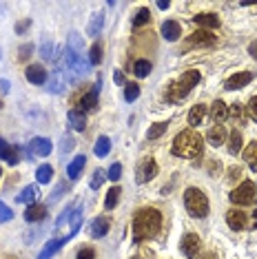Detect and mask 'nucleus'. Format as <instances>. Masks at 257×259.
<instances>
[{
  "instance_id": "1",
  "label": "nucleus",
  "mask_w": 257,
  "mask_h": 259,
  "mask_svg": "<svg viewBox=\"0 0 257 259\" xmlns=\"http://www.w3.org/2000/svg\"><path fill=\"white\" fill-rule=\"evenodd\" d=\"M162 226V215L155 208H142L138 210L133 217V239L142 241V239H151L155 237L157 231Z\"/></svg>"
},
{
  "instance_id": "2",
  "label": "nucleus",
  "mask_w": 257,
  "mask_h": 259,
  "mask_svg": "<svg viewBox=\"0 0 257 259\" xmlns=\"http://www.w3.org/2000/svg\"><path fill=\"white\" fill-rule=\"evenodd\" d=\"M173 155L178 157H186V160H193V157H200L204 151V140L197 135L195 131H182L178 138L173 140L171 146Z\"/></svg>"
},
{
  "instance_id": "3",
  "label": "nucleus",
  "mask_w": 257,
  "mask_h": 259,
  "mask_svg": "<svg viewBox=\"0 0 257 259\" xmlns=\"http://www.w3.org/2000/svg\"><path fill=\"white\" fill-rule=\"evenodd\" d=\"M200 82V71H186V73H182V78L180 80H175L171 87H168V91H166V100L171 104H175V102H180V100H184L186 96L191 93V89L193 87Z\"/></svg>"
},
{
  "instance_id": "4",
  "label": "nucleus",
  "mask_w": 257,
  "mask_h": 259,
  "mask_svg": "<svg viewBox=\"0 0 257 259\" xmlns=\"http://www.w3.org/2000/svg\"><path fill=\"white\" fill-rule=\"evenodd\" d=\"M184 206L191 217H206L208 215V199L200 188H186L184 191Z\"/></svg>"
},
{
  "instance_id": "5",
  "label": "nucleus",
  "mask_w": 257,
  "mask_h": 259,
  "mask_svg": "<svg viewBox=\"0 0 257 259\" xmlns=\"http://www.w3.org/2000/svg\"><path fill=\"white\" fill-rule=\"evenodd\" d=\"M255 191H257V186L253 184V182H242V184L231 193V202L237 204V206L253 204L255 202Z\"/></svg>"
},
{
  "instance_id": "6",
  "label": "nucleus",
  "mask_w": 257,
  "mask_h": 259,
  "mask_svg": "<svg viewBox=\"0 0 257 259\" xmlns=\"http://www.w3.org/2000/svg\"><path fill=\"white\" fill-rule=\"evenodd\" d=\"M200 246H202L200 237H197V235H193V233H189V235H184V237H182V244H180V248H182L184 257L195 259L197 252H200Z\"/></svg>"
},
{
  "instance_id": "7",
  "label": "nucleus",
  "mask_w": 257,
  "mask_h": 259,
  "mask_svg": "<svg viewBox=\"0 0 257 259\" xmlns=\"http://www.w3.org/2000/svg\"><path fill=\"white\" fill-rule=\"evenodd\" d=\"M155 173H157L155 160H153V157H147V160H142V162H140V166H138V182L142 184V182L153 180Z\"/></svg>"
},
{
  "instance_id": "8",
  "label": "nucleus",
  "mask_w": 257,
  "mask_h": 259,
  "mask_svg": "<svg viewBox=\"0 0 257 259\" xmlns=\"http://www.w3.org/2000/svg\"><path fill=\"white\" fill-rule=\"evenodd\" d=\"M215 45H218V38L208 31H197L189 38V47H215Z\"/></svg>"
},
{
  "instance_id": "9",
  "label": "nucleus",
  "mask_w": 257,
  "mask_h": 259,
  "mask_svg": "<svg viewBox=\"0 0 257 259\" xmlns=\"http://www.w3.org/2000/svg\"><path fill=\"white\" fill-rule=\"evenodd\" d=\"M250 80H253V73H248V71H244V73H235V75H231V78L224 82V89H229V91L242 89V87H246Z\"/></svg>"
},
{
  "instance_id": "10",
  "label": "nucleus",
  "mask_w": 257,
  "mask_h": 259,
  "mask_svg": "<svg viewBox=\"0 0 257 259\" xmlns=\"http://www.w3.org/2000/svg\"><path fill=\"white\" fill-rule=\"evenodd\" d=\"M31 153L33 155H40V157H47L51 151H54V144H51V140H47V138H33L31 140Z\"/></svg>"
},
{
  "instance_id": "11",
  "label": "nucleus",
  "mask_w": 257,
  "mask_h": 259,
  "mask_svg": "<svg viewBox=\"0 0 257 259\" xmlns=\"http://www.w3.org/2000/svg\"><path fill=\"white\" fill-rule=\"evenodd\" d=\"M109 226H111L109 217H96V220L91 222V237L93 239L104 237V235L109 233Z\"/></svg>"
},
{
  "instance_id": "12",
  "label": "nucleus",
  "mask_w": 257,
  "mask_h": 259,
  "mask_svg": "<svg viewBox=\"0 0 257 259\" xmlns=\"http://www.w3.org/2000/svg\"><path fill=\"white\" fill-rule=\"evenodd\" d=\"M180 33H182L180 22H175V20L162 22V36H164V40H168V42H175V40L180 38Z\"/></svg>"
},
{
  "instance_id": "13",
  "label": "nucleus",
  "mask_w": 257,
  "mask_h": 259,
  "mask_svg": "<svg viewBox=\"0 0 257 259\" xmlns=\"http://www.w3.org/2000/svg\"><path fill=\"white\" fill-rule=\"evenodd\" d=\"M27 80L31 82V84H45L47 82V78H49V75H47V71L42 67H40V64H31V67H27Z\"/></svg>"
},
{
  "instance_id": "14",
  "label": "nucleus",
  "mask_w": 257,
  "mask_h": 259,
  "mask_svg": "<svg viewBox=\"0 0 257 259\" xmlns=\"http://www.w3.org/2000/svg\"><path fill=\"white\" fill-rule=\"evenodd\" d=\"M226 222H229V226L233 228V231H244L248 220L242 210H229V213H226Z\"/></svg>"
},
{
  "instance_id": "15",
  "label": "nucleus",
  "mask_w": 257,
  "mask_h": 259,
  "mask_svg": "<svg viewBox=\"0 0 257 259\" xmlns=\"http://www.w3.org/2000/svg\"><path fill=\"white\" fill-rule=\"evenodd\" d=\"M69 241V237H62V239H51V241H47V246L42 250H40V255H38V259H51L56 255L58 250L62 248V244H67Z\"/></svg>"
},
{
  "instance_id": "16",
  "label": "nucleus",
  "mask_w": 257,
  "mask_h": 259,
  "mask_svg": "<svg viewBox=\"0 0 257 259\" xmlns=\"http://www.w3.org/2000/svg\"><path fill=\"white\" fill-rule=\"evenodd\" d=\"M206 140H208V144H213V146H222L226 142V128L222 124L211 126L208 128V133H206Z\"/></svg>"
},
{
  "instance_id": "17",
  "label": "nucleus",
  "mask_w": 257,
  "mask_h": 259,
  "mask_svg": "<svg viewBox=\"0 0 257 259\" xmlns=\"http://www.w3.org/2000/svg\"><path fill=\"white\" fill-rule=\"evenodd\" d=\"M193 22H195V25H200V27H204V29L220 27V18L215 14H197V16H193Z\"/></svg>"
},
{
  "instance_id": "18",
  "label": "nucleus",
  "mask_w": 257,
  "mask_h": 259,
  "mask_svg": "<svg viewBox=\"0 0 257 259\" xmlns=\"http://www.w3.org/2000/svg\"><path fill=\"white\" fill-rule=\"evenodd\" d=\"M69 124H71L73 131H84L87 128V117H84L82 111H78V109L69 111Z\"/></svg>"
},
{
  "instance_id": "19",
  "label": "nucleus",
  "mask_w": 257,
  "mask_h": 259,
  "mask_svg": "<svg viewBox=\"0 0 257 259\" xmlns=\"http://www.w3.org/2000/svg\"><path fill=\"white\" fill-rule=\"evenodd\" d=\"M47 217V208L42 204H31L29 208L25 210V220L27 222H40Z\"/></svg>"
},
{
  "instance_id": "20",
  "label": "nucleus",
  "mask_w": 257,
  "mask_h": 259,
  "mask_svg": "<svg viewBox=\"0 0 257 259\" xmlns=\"http://www.w3.org/2000/svg\"><path fill=\"white\" fill-rule=\"evenodd\" d=\"M96 104H98V91H89V93H84L82 98H80V102H78V111H93L96 109Z\"/></svg>"
},
{
  "instance_id": "21",
  "label": "nucleus",
  "mask_w": 257,
  "mask_h": 259,
  "mask_svg": "<svg viewBox=\"0 0 257 259\" xmlns=\"http://www.w3.org/2000/svg\"><path fill=\"white\" fill-rule=\"evenodd\" d=\"M84 164H87V157L84 155H75V160L69 164V168H67V175L71 180H78L80 173H82V168H84Z\"/></svg>"
},
{
  "instance_id": "22",
  "label": "nucleus",
  "mask_w": 257,
  "mask_h": 259,
  "mask_svg": "<svg viewBox=\"0 0 257 259\" xmlns=\"http://www.w3.org/2000/svg\"><path fill=\"white\" fill-rule=\"evenodd\" d=\"M226 115H229V109H226V104L222 102V100H215L213 107H211V120L213 122H224Z\"/></svg>"
},
{
  "instance_id": "23",
  "label": "nucleus",
  "mask_w": 257,
  "mask_h": 259,
  "mask_svg": "<svg viewBox=\"0 0 257 259\" xmlns=\"http://www.w3.org/2000/svg\"><path fill=\"white\" fill-rule=\"evenodd\" d=\"M204 115H206V107H204V104H195V107L191 109V113H189V124L191 126H200Z\"/></svg>"
},
{
  "instance_id": "24",
  "label": "nucleus",
  "mask_w": 257,
  "mask_h": 259,
  "mask_svg": "<svg viewBox=\"0 0 257 259\" xmlns=\"http://www.w3.org/2000/svg\"><path fill=\"white\" fill-rule=\"evenodd\" d=\"M47 89H49V93H62L64 91V80L58 71L47 78Z\"/></svg>"
},
{
  "instance_id": "25",
  "label": "nucleus",
  "mask_w": 257,
  "mask_h": 259,
  "mask_svg": "<svg viewBox=\"0 0 257 259\" xmlns=\"http://www.w3.org/2000/svg\"><path fill=\"white\" fill-rule=\"evenodd\" d=\"M244 160L253 170H257V142H250L246 149H244Z\"/></svg>"
},
{
  "instance_id": "26",
  "label": "nucleus",
  "mask_w": 257,
  "mask_h": 259,
  "mask_svg": "<svg viewBox=\"0 0 257 259\" xmlns=\"http://www.w3.org/2000/svg\"><path fill=\"white\" fill-rule=\"evenodd\" d=\"M36 195H38V186H25V188H22V193L18 195V202L31 206L33 199H36Z\"/></svg>"
},
{
  "instance_id": "27",
  "label": "nucleus",
  "mask_w": 257,
  "mask_h": 259,
  "mask_svg": "<svg viewBox=\"0 0 257 259\" xmlns=\"http://www.w3.org/2000/svg\"><path fill=\"white\" fill-rule=\"evenodd\" d=\"M109 151H111V140L107 138V135H102V138H98L96 146H93V153H96L98 157H104Z\"/></svg>"
},
{
  "instance_id": "28",
  "label": "nucleus",
  "mask_w": 257,
  "mask_h": 259,
  "mask_svg": "<svg viewBox=\"0 0 257 259\" xmlns=\"http://www.w3.org/2000/svg\"><path fill=\"white\" fill-rule=\"evenodd\" d=\"M166 128H168V122H155V124L147 131V138H149V140H157L160 135L166 133Z\"/></svg>"
},
{
  "instance_id": "29",
  "label": "nucleus",
  "mask_w": 257,
  "mask_h": 259,
  "mask_svg": "<svg viewBox=\"0 0 257 259\" xmlns=\"http://www.w3.org/2000/svg\"><path fill=\"white\" fill-rule=\"evenodd\" d=\"M51 175H54V168H51L49 164H42V166H38V170H36V180L40 182V184L51 182Z\"/></svg>"
},
{
  "instance_id": "30",
  "label": "nucleus",
  "mask_w": 257,
  "mask_h": 259,
  "mask_svg": "<svg viewBox=\"0 0 257 259\" xmlns=\"http://www.w3.org/2000/svg\"><path fill=\"white\" fill-rule=\"evenodd\" d=\"M229 151L233 153V155L242 151V133H239V131H233L229 135Z\"/></svg>"
},
{
  "instance_id": "31",
  "label": "nucleus",
  "mask_w": 257,
  "mask_h": 259,
  "mask_svg": "<svg viewBox=\"0 0 257 259\" xmlns=\"http://www.w3.org/2000/svg\"><path fill=\"white\" fill-rule=\"evenodd\" d=\"M120 188L115 186V188H111V191L107 193V199H104V208L111 210V208H115V204H118V199H120Z\"/></svg>"
},
{
  "instance_id": "32",
  "label": "nucleus",
  "mask_w": 257,
  "mask_h": 259,
  "mask_svg": "<svg viewBox=\"0 0 257 259\" xmlns=\"http://www.w3.org/2000/svg\"><path fill=\"white\" fill-rule=\"evenodd\" d=\"M133 73L138 75V78H147L151 73V62L149 60H138L136 67H133Z\"/></svg>"
},
{
  "instance_id": "33",
  "label": "nucleus",
  "mask_w": 257,
  "mask_h": 259,
  "mask_svg": "<svg viewBox=\"0 0 257 259\" xmlns=\"http://www.w3.org/2000/svg\"><path fill=\"white\" fill-rule=\"evenodd\" d=\"M151 20V14H149V9H140L138 14H136V18H133V29H140V27H144L147 22Z\"/></svg>"
},
{
  "instance_id": "34",
  "label": "nucleus",
  "mask_w": 257,
  "mask_h": 259,
  "mask_svg": "<svg viewBox=\"0 0 257 259\" xmlns=\"http://www.w3.org/2000/svg\"><path fill=\"white\" fill-rule=\"evenodd\" d=\"M140 98V87L133 84V82H128V84H124V100L126 102H133V100Z\"/></svg>"
},
{
  "instance_id": "35",
  "label": "nucleus",
  "mask_w": 257,
  "mask_h": 259,
  "mask_svg": "<svg viewBox=\"0 0 257 259\" xmlns=\"http://www.w3.org/2000/svg\"><path fill=\"white\" fill-rule=\"evenodd\" d=\"M80 226H82V208H78V210H75V213L71 215V235H69V239H71L73 235L80 231Z\"/></svg>"
},
{
  "instance_id": "36",
  "label": "nucleus",
  "mask_w": 257,
  "mask_h": 259,
  "mask_svg": "<svg viewBox=\"0 0 257 259\" xmlns=\"http://www.w3.org/2000/svg\"><path fill=\"white\" fill-rule=\"evenodd\" d=\"M102 22H104V14H96V18H93L89 25V36H98V33H100Z\"/></svg>"
},
{
  "instance_id": "37",
  "label": "nucleus",
  "mask_w": 257,
  "mask_h": 259,
  "mask_svg": "<svg viewBox=\"0 0 257 259\" xmlns=\"http://www.w3.org/2000/svg\"><path fill=\"white\" fill-rule=\"evenodd\" d=\"M20 153H22L20 146H9L7 157H5V160H7L9 164H18V162H20Z\"/></svg>"
},
{
  "instance_id": "38",
  "label": "nucleus",
  "mask_w": 257,
  "mask_h": 259,
  "mask_svg": "<svg viewBox=\"0 0 257 259\" xmlns=\"http://www.w3.org/2000/svg\"><path fill=\"white\" fill-rule=\"evenodd\" d=\"M100 60H102V47L93 45L89 51V64H100Z\"/></svg>"
},
{
  "instance_id": "39",
  "label": "nucleus",
  "mask_w": 257,
  "mask_h": 259,
  "mask_svg": "<svg viewBox=\"0 0 257 259\" xmlns=\"http://www.w3.org/2000/svg\"><path fill=\"white\" fill-rule=\"evenodd\" d=\"M104 178H107V175H104V170H100V168H98V170H93V178H91V188H93V191L102 186Z\"/></svg>"
},
{
  "instance_id": "40",
  "label": "nucleus",
  "mask_w": 257,
  "mask_h": 259,
  "mask_svg": "<svg viewBox=\"0 0 257 259\" xmlns=\"http://www.w3.org/2000/svg\"><path fill=\"white\" fill-rule=\"evenodd\" d=\"M9 220H14V210H11L5 202H0V224H3V222H9Z\"/></svg>"
},
{
  "instance_id": "41",
  "label": "nucleus",
  "mask_w": 257,
  "mask_h": 259,
  "mask_svg": "<svg viewBox=\"0 0 257 259\" xmlns=\"http://www.w3.org/2000/svg\"><path fill=\"white\" fill-rule=\"evenodd\" d=\"M107 178L111 180V182H118L120 178H122V164H113V166L109 168V175Z\"/></svg>"
},
{
  "instance_id": "42",
  "label": "nucleus",
  "mask_w": 257,
  "mask_h": 259,
  "mask_svg": "<svg viewBox=\"0 0 257 259\" xmlns=\"http://www.w3.org/2000/svg\"><path fill=\"white\" fill-rule=\"evenodd\" d=\"M248 115L253 117V120H257V96L250 98V102H248Z\"/></svg>"
},
{
  "instance_id": "43",
  "label": "nucleus",
  "mask_w": 257,
  "mask_h": 259,
  "mask_svg": "<svg viewBox=\"0 0 257 259\" xmlns=\"http://www.w3.org/2000/svg\"><path fill=\"white\" fill-rule=\"evenodd\" d=\"M71 210H73V204L64 208V213H62V215H60V217H58V220H56V226H62V224H64V220H67V217L71 215Z\"/></svg>"
},
{
  "instance_id": "44",
  "label": "nucleus",
  "mask_w": 257,
  "mask_h": 259,
  "mask_svg": "<svg viewBox=\"0 0 257 259\" xmlns=\"http://www.w3.org/2000/svg\"><path fill=\"white\" fill-rule=\"evenodd\" d=\"M33 54V45H25V47H20V60H27L29 56Z\"/></svg>"
},
{
  "instance_id": "45",
  "label": "nucleus",
  "mask_w": 257,
  "mask_h": 259,
  "mask_svg": "<svg viewBox=\"0 0 257 259\" xmlns=\"http://www.w3.org/2000/svg\"><path fill=\"white\" fill-rule=\"evenodd\" d=\"M78 259H96V252H93V248H82L78 252Z\"/></svg>"
},
{
  "instance_id": "46",
  "label": "nucleus",
  "mask_w": 257,
  "mask_h": 259,
  "mask_svg": "<svg viewBox=\"0 0 257 259\" xmlns=\"http://www.w3.org/2000/svg\"><path fill=\"white\" fill-rule=\"evenodd\" d=\"M7 151H9V144L5 142L3 138H0V157H3V160H5V157H7Z\"/></svg>"
},
{
  "instance_id": "47",
  "label": "nucleus",
  "mask_w": 257,
  "mask_h": 259,
  "mask_svg": "<svg viewBox=\"0 0 257 259\" xmlns=\"http://www.w3.org/2000/svg\"><path fill=\"white\" fill-rule=\"evenodd\" d=\"M229 173H231V180H237L239 175H242V168H239V166H233V168L229 170Z\"/></svg>"
},
{
  "instance_id": "48",
  "label": "nucleus",
  "mask_w": 257,
  "mask_h": 259,
  "mask_svg": "<svg viewBox=\"0 0 257 259\" xmlns=\"http://www.w3.org/2000/svg\"><path fill=\"white\" fill-rule=\"evenodd\" d=\"M42 56L45 58H51V42H45L42 45Z\"/></svg>"
},
{
  "instance_id": "49",
  "label": "nucleus",
  "mask_w": 257,
  "mask_h": 259,
  "mask_svg": "<svg viewBox=\"0 0 257 259\" xmlns=\"http://www.w3.org/2000/svg\"><path fill=\"white\" fill-rule=\"evenodd\" d=\"M231 115L233 117H242V109H239L237 104H233V107H231Z\"/></svg>"
},
{
  "instance_id": "50",
  "label": "nucleus",
  "mask_w": 257,
  "mask_h": 259,
  "mask_svg": "<svg viewBox=\"0 0 257 259\" xmlns=\"http://www.w3.org/2000/svg\"><path fill=\"white\" fill-rule=\"evenodd\" d=\"M9 82L7 80H0V93H9Z\"/></svg>"
},
{
  "instance_id": "51",
  "label": "nucleus",
  "mask_w": 257,
  "mask_h": 259,
  "mask_svg": "<svg viewBox=\"0 0 257 259\" xmlns=\"http://www.w3.org/2000/svg\"><path fill=\"white\" fill-rule=\"evenodd\" d=\"M248 54L257 60V40H255V42H250V47H248Z\"/></svg>"
},
{
  "instance_id": "52",
  "label": "nucleus",
  "mask_w": 257,
  "mask_h": 259,
  "mask_svg": "<svg viewBox=\"0 0 257 259\" xmlns=\"http://www.w3.org/2000/svg\"><path fill=\"white\" fill-rule=\"evenodd\" d=\"M62 191H64V186L60 184V186H58V188H56V191H54V193H51V199H58V197H60V195H62Z\"/></svg>"
},
{
  "instance_id": "53",
  "label": "nucleus",
  "mask_w": 257,
  "mask_h": 259,
  "mask_svg": "<svg viewBox=\"0 0 257 259\" xmlns=\"http://www.w3.org/2000/svg\"><path fill=\"white\" fill-rule=\"evenodd\" d=\"M27 27H29V22H18V25H16V31H18V33H22V31H25Z\"/></svg>"
},
{
  "instance_id": "54",
  "label": "nucleus",
  "mask_w": 257,
  "mask_h": 259,
  "mask_svg": "<svg viewBox=\"0 0 257 259\" xmlns=\"http://www.w3.org/2000/svg\"><path fill=\"white\" fill-rule=\"evenodd\" d=\"M200 259H218V255H215V252H206V255H202Z\"/></svg>"
},
{
  "instance_id": "55",
  "label": "nucleus",
  "mask_w": 257,
  "mask_h": 259,
  "mask_svg": "<svg viewBox=\"0 0 257 259\" xmlns=\"http://www.w3.org/2000/svg\"><path fill=\"white\" fill-rule=\"evenodd\" d=\"M157 7H160V9H168V3H166V0H160V3H157Z\"/></svg>"
},
{
  "instance_id": "56",
  "label": "nucleus",
  "mask_w": 257,
  "mask_h": 259,
  "mask_svg": "<svg viewBox=\"0 0 257 259\" xmlns=\"http://www.w3.org/2000/svg\"><path fill=\"white\" fill-rule=\"evenodd\" d=\"M115 82H118V84H122V82H124V78H122V73H120V71L115 73Z\"/></svg>"
},
{
  "instance_id": "57",
  "label": "nucleus",
  "mask_w": 257,
  "mask_h": 259,
  "mask_svg": "<svg viewBox=\"0 0 257 259\" xmlns=\"http://www.w3.org/2000/svg\"><path fill=\"white\" fill-rule=\"evenodd\" d=\"M253 220H255V226H257V210H253Z\"/></svg>"
},
{
  "instance_id": "58",
  "label": "nucleus",
  "mask_w": 257,
  "mask_h": 259,
  "mask_svg": "<svg viewBox=\"0 0 257 259\" xmlns=\"http://www.w3.org/2000/svg\"><path fill=\"white\" fill-rule=\"evenodd\" d=\"M0 109H3V102H0Z\"/></svg>"
},
{
  "instance_id": "59",
  "label": "nucleus",
  "mask_w": 257,
  "mask_h": 259,
  "mask_svg": "<svg viewBox=\"0 0 257 259\" xmlns=\"http://www.w3.org/2000/svg\"><path fill=\"white\" fill-rule=\"evenodd\" d=\"M0 175H3V170H0Z\"/></svg>"
},
{
  "instance_id": "60",
  "label": "nucleus",
  "mask_w": 257,
  "mask_h": 259,
  "mask_svg": "<svg viewBox=\"0 0 257 259\" xmlns=\"http://www.w3.org/2000/svg\"><path fill=\"white\" fill-rule=\"evenodd\" d=\"M0 56H3V54H0Z\"/></svg>"
},
{
  "instance_id": "61",
  "label": "nucleus",
  "mask_w": 257,
  "mask_h": 259,
  "mask_svg": "<svg viewBox=\"0 0 257 259\" xmlns=\"http://www.w3.org/2000/svg\"><path fill=\"white\" fill-rule=\"evenodd\" d=\"M136 259H138V257H136Z\"/></svg>"
}]
</instances>
